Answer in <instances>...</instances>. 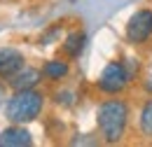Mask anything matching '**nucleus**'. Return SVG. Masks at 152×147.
Instances as JSON below:
<instances>
[{
	"label": "nucleus",
	"mask_w": 152,
	"mask_h": 147,
	"mask_svg": "<svg viewBox=\"0 0 152 147\" xmlns=\"http://www.w3.org/2000/svg\"><path fill=\"white\" fill-rule=\"evenodd\" d=\"M96 119H98V129L103 133V138L108 143H119L126 131L129 108L122 100H105L96 112Z\"/></svg>",
	"instance_id": "1"
},
{
	"label": "nucleus",
	"mask_w": 152,
	"mask_h": 147,
	"mask_svg": "<svg viewBox=\"0 0 152 147\" xmlns=\"http://www.w3.org/2000/svg\"><path fill=\"white\" fill-rule=\"evenodd\" d=\"M42 112V96L35 89L17 91L5 105V114L12 124H28Z\"/></svg>",
	"instance_id": "2"
},
{
	"label": "nucleus",
	"mask_w": 152,
	"mask_h": 147,
	"mask_svg": "<svg viewBox=\"0 0 152 147\" xmlns=\"http://www.w3.org/2000/svg\"><path fill=\"white\" fill-rule=\"evenodd\" d=\"M126 84H129V70L119 61H110L98 77V87L105 93H119L122 89H126Z\"/></svg>",
	"instance_id": "3"
},
{
	"label": "nucleus",
	"mask_w": 152,
	"mask_h": 147,
	"mask_svg": "<svg viewBox=\"0 0 152 147\" xmlns=\"http://www.w3.org/2000/svg\"><path fill=\"white\" fill-rule=\"evenodd\" d=\"M150 37H152V12L150 9H140L126 23V40L133 42V44H143Z\"/></svg>",
	"instance_id": "4"
},
{
	"label": "nucleus",
	"mask_w": 152,
	"mask_h": 147,
	"mask_svg": "<svg viewBox=\"0 0 152 147\" xmlns=\"http://www.w3.org/2000/svg\"><path fill=\"white\" fill-rule=\"evenodd\" d=\"M23 68V54L19 49L2 47L0 49V77H12Z\"/></svg>",
	"instance_id": "5"
},
{
	"label": "nucleus",
	"mask_w": 152,
	"mask_h": 147,
	"mask_svg": "<svg viewBox=\"0 0 152 147\" xmlns=\"http://www.w3.org/2000/svg\"><path fill=\"white\" fill-rule=\"evenodd\" d=\"M23 145H33L31 133L23 126H10L0 133V147H23Z\"/></svg>",
	"instance_id": "6"
},
{
	"label": "nucleus",
	"mask_w": 152,
	"mask_h": 147,
	"mask_svg": "<svg viewBox=\"0 0 152 147\" xmlns=\"http://www.w3.org/2000/svg\"><path fill=\"white\" fill-rule=\"evenodd\" d=\"M40 82V70L35 68H21L19 73H14L10 77V84L14 91H23V89H33Z\"/></svg>",
	"instance_id": "7"
},
{
	"label": "nucleus",
	"mask_w": 152,
	"mask_h": 147,
	"mask_svg": "<svg viewBox=\"0 0 152 147\" xmlns=\"http://www.w3.org/2000/svg\"><path fill=\"white\" fill-rule=\"evenodd\" d=\"M84 44H87V33H84V31H73L70 35L66 37L63 49H66L68 56H80L82 49H84Z\"/></svg>",
	"instance_id": "8"
},
{
	"label": "nucleus",
	"mask_w": 152,
	"mask_h": 147,
	"mask_svg": "<svg viewBox=\"0 0 152 147\" xmlns=\"http://www.w3.org/2000/svg\"><path fill=\"white\" fill-rule=\"evenodd\" d=\"M42 73L47 75L49 79H61V77L68 75V63L66 61H49V63H45Z\"/></svg>",
	"instance_id": "9"
},
{
	"label": "nucleus",
	"mask_w": 152,
	"mask_h": 147,
	"mask_svg": "<svg viewBox=\"0 0 152 147\" xmlns=\"http://www.w3.org/2000/svg\"><path fill=\"white\" fill-rule=\"evenodd\" d=\"M140 131L148 138H152V100H148L140 110Z\"/></svg>",
	"instance_id": "10"
},
{
	"label": "nucleus",
	"mask_w": 152,
	"mask_h": 147,
	"mask_svg": "<svg viewBox=\"0 0 152 147\" xmlns=\"http://www.w3.org/2000/svg\"><path fill=\"white\" fill-rule=\"evenodd\" d=\"M56 100L63 103V105H73V93L70 91H61V93H56Z\"/></svg>",
	"instance_id": "11"
},
{
	"label": "nucleus",
	"mask_w": 152,
	"mask_h": 147,
	"mask_svg": "<svg viewBox=\"0 0 152 147\" xmlns=\"http://www.w3.org/2000/svg\"><path fill=\"white\" fill-rule=\"evenodd\" d=\"M145 89H148V93H152V75L145 79Z\"/></svg>",
	"instance_id": "12"
},
{
	"label": "nucleus",
	"mask_w": 152,
	"mask_h": 147,
	"mask_svg": "<svg viewBox=\"0 0 152 147\" xmlns=\"http://www.w3.org/2000/svg\"><path fill=\"white\" fill-rule=\"evenodd\" d=\"M2 100H5V84L0 82V105H2Z\"/></svg>",
	"instance_id": "13"
}]
</instances>
